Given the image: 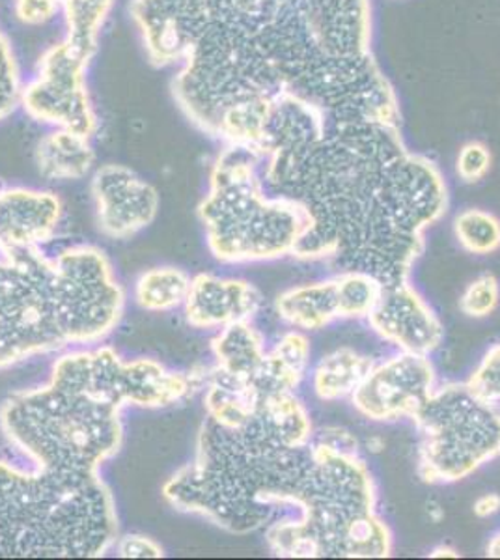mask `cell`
Instances as JSON below:
<instances>
[{
  "instance_id": "obj_1",
  "label": "cell",
  "mask_w": 500,
  "mask_h": 560,
  "mask_svg": "<svg viewBox=\"0 0 500 560\" xmlns=\"http://www.w3.org/2000/svg\"><path fill=\"white\" fill-rule=\"evenodd\" d=\"M204 377L153 359L124 361L108 346L68 351L44 385L0 406V430L34 467L94 477L120 451L124 409L171 408L204 387Z\"/></svg>"
},
{
  "instance_id": "obj_2",
  "label": "cell",
  "mask_w": 500,
  "mask_h": 560,
  "mask_svg": "<svg viewBox=\"0 0 500 560\" xmlns=\"http://www.w3.org/2000/svg\"><path fill=\"white\" fill-rule=\"evenodd\" d=\"M126 292L102 248L42 247L0 255V369L102 342L120 324Z\"/></svg>"
},
{
  "instance_id": "obj_3",
  "label": "cell",
  "mask_w": 500,
  "mask_h": 560,
  "mask_svg": "<svg viewBox=\"0 0 500 560\" xmlns=\"http://www.w3.org/2000/svg\"><path fill=\"white\" fill-rule=\"evenodd\" d=\"M311 465V446L292 451L269 440L253 420L240 430L204 420L197 453L163 486L182 512L245 535L269 527L280 510H295Z\"/></svg>"
},
{
  "instance_id": "obj_4",
  "label": "cell",
  "mask_w": 500,
  "mask_h": 560,
  "mask_svg": "<svg viewBox=\"0 0 500 560\" xmlns=\"http://www.w3.org/2000/svg\"><path fill=\"white\" fill-rule=\"evenodd\" d=\"M118 538L102 475L25 469L0 459V559H95Z\"/></svg>"
},
{
  "instance_id": "obj_5",
  "label": "cell",
  "mask_w": 500,
  "mask_h": 560,
  "mask_svg": "<svg viewBox=\"0 0 500 560\" xmlns=\"http://www.w3.org/2000/svg\"><path fill=\"white\" fill-rule=\"evenodd\" d=\"M198 217L211 255L222 264L293 256L314 226L301 202L267 191L260 155L240 147H222L217 155Z\"/></svg>"
},
{
  "instance_id": "obj_6",
  "label": "cell",
  "mask_w": 500,
  "mask_h": 560,
  "mask_svg": "<svg viewBox=\"0 0 500 560\" xmlns=\"http://www.w3.org/2000/svg\"><path fill=\"white\" fill-rule=\"evenodd\" d=\"M377 490L359 453L311 443V465L299 491L298 516L266 528L272 553L298 559L340 557L344 536L357 517L375 512Z\"/></svg>"
},
{
  "instance_id": "obj_7",
  "label": "cell",
  "mask_w": 500,
  "mask_h": 560,
  "mask_svg": "<svg viewBox=\"0 0 500 560\" xmlns=\"http://www.w3.org/2000/svg\"><path fill=\"white\" fill-rule=\"evenodd\" d=\"M411 420L426 485H454L500 456V406L481 400L467 383L433 388Z\"/></svg>"
},
{
  "instance_id": "obj_8",
  "label": "cell",
  "mask_w": 500,
  "mask_h": 560,
  "mask_svg": "<svg viewBox=\"0 0 500 560\" xmlns=\"http://www.w3.org/2000/svg\"><path fill=\"white\" fill-rule=\"evenodd\" d=\"M90 62L92 58L63 38L49 45L21 90L23 113L47 128L94 137L100 116L89 86Z\"/></svg>"
},
{
  "instance_id": "obj_9",
  "label": "cell",
  "mask_w": 500,
  "mask_h": 560,
  "mask_svg": "<svg viewBox=\"0 0 500 560\" xmlns=\"http://www.w3.org/2000/svg\"><path fill=\"white\" fill-rule=\"evenodd\" d=\"M230 7L232 0H131L129 15L150 62L177 68Z\"/></svg>"
},
{
  "instance_id": "obj_10",
  "label": "cell",
  "mask_w": 500,
  "mask_h": 560,
  "mask_svg": "<svg viewBox=\"0 0 500 560\" xmlns=\"http://www.w3.org/2000/svg\"><path fill=\"white\" fill-rule=\"evenodd\" d=\"M438 387L430 357L398 351L374 363L351 396L359 413L374 422L412 419Z\"/></svg>"
},
{
  "instance_id": "obj_11",
  "label": "cell",
  "mask_w": 500,
  "mask_h": 560,
  "mask_svg": "<svg viewBox=\"0 0 500 560\" xmlns=\"http://www.w3.org/2000/svg\"><path fill=\"white\" fill-rule=\"evenodd\" d=\"M95 219L103 236L129 240L155 221L161 198L155 187L124 165H102L92 174Z\"/></svg>"
},
{
  "instance_id": "obj_12",
  "label": "cell",
  "mask_w": 500,
  "mask_h": 560,
  "mask_svg": "<svg viewBox=\"0 0 500 560\" xmlns=\"http://www.w3.org/2000/svg\"><path fill=\"white\" fill-rule=\"evenodd\" d=\"M368 324L398 351L430 357L444 338V327L430 303L409 280L385 284Z\"/></svg>"
},
{
  "instance_id": "obj_13",
  "label": "cell",
  "mask_w": 500,
  "mask_h": 560,
  "mask_svg": "<svg viewBox=\"0 0 500 560\" xmlns=\"http://www.w3.org/2000/svg\"><path fill=\"white\" fill-rule=\"evenodd\" d=\"M62 213V200L53 191L0 187V255L51 242Z\"/></svg>"
},
{
  "instance_id": "obj_14",
  "label": "cell",
  "mask_w": 500,
  "mask_h": 560,
  "mask_svg": "<svg viewBox=\"0 0 500 560\" xmlns=\"http://www.w3.org/2000/svg\"><path fill=\"white\" fill-rule=\"evenodd\" d=\"M185 318L197 329H222L237 322H253L261 293L243 279L200 273L190 279Z\"/></svg>"
},
{
  "instance_id": "obj_15",
  "label": "cell",
  "mask_w": 500,
  "mask_h": 560,
  "mask_svg": "<svg viewBox=\"0 0 500 560\" xmlns=\"http://www.w3.org/2000/svg\"><path fill=\"white\" fill-rule=\"evenodd\" d=\"M34 161L38 173L51 182H77L94 173L92 137L70 129H51L39 139Z\"/></svg>"
},
{
  "instance_id": "obj_16",
  "label": "cell",
  "mask_w": 500,
  "mask_h": 560,
  "mask_svg": "<svg viewBox=\"0 0 500 560\" xmlns=\"http://www.w3.org/2000/svg\"><path fill=\"white\" fill-rule=\"evenodd\" d=\"M204 408L211 422L229 430L247 427L260 408V395L248 380L211 369L204 380Z\"/></svg>"
},
{
  "instance_id": "obj_17",
  "label": "cell",
  "mask_w": 500,
  "mask_h": 560,
  "mask_svg": "<svg viewBox=\"0 0 500 560\" xmlns=\"http://www.w3.org/2000/svg\"><path fill=\"white\" fill-rule=\"evenodd\" d=\"M279 318L298 331H319L338 316L335 279L290 288L275 301Z\"/></svg>"
},
{
  "instance_id": "obj_18",
  "label": "cell",
  "mask_w": 500,
  "mask_h": 560,
  "mask_svg": "<svg viewBox=\"0 0 500 560\" xmlns=\"http://www.w3.org/2000/svg\"><path fill=\"white\" fill-rule=\"evenodd\" d=\"M253 422L269 440L292 451L309 448L316 435L311 413L295 393L264 398Z\"/></svg>"
},
{
  "instance_id": "obj_19",
  "label": "cell",
  "mask_w": 500,
  "mask_h": 560,
  "mask_svg": "<svg viewBox=\"0 0 500 560\" xmlns=\"http://www.w3.org/2000/svg\"><path fill=\"white\" fill-rule=\"evenodd\" d=\"M374 363L372 357L362 355L353 348L330 351L312 370L314 395L324 401H338L353 396Z\"/></svg>"
},
{
  "instance_id": "obj_20",
  "label": "cell",
  "mask_w": 500,
  "mask_h": 560,
  "mask_svg": "<svg viewBox=\"0 0 500 560\" xmlns=\"http://www.w3.org/2000/svg\"><path fill=\"white\" fill-rule=\"evenodd\" d=\"M216 366L230 376L251 380L261 359L266 357V342L251 322L226 325L211 340Z\"/></svg>"
},
{
  "instance_id": "obj_21",
  "label": "cell",
  "mask_w": 500,
  "mask_h": 560,
  "mask_svg": "<svg viewBox=\"0 0 500 560\" xmlns=\"http://www.w3.org/2000/svg\"><path fill=\"white\" fill-rule=\"evenodd\" d=\"M115 8L116 0H62L63 39L77 51L94 58Z\"/></svg>"
},
{
  "instance_id": "obj_22",
  "label": "cell",
  "mask_w": 500,
  "mask_h": 560,
  "mask_svg": "<svg viewBox=\"0 0 500 560\" xmlns=\"http://www.w3.org/2000/svg\"><path fill=\"white\" fill-rule=\"evenodd\" d=\"M190 277L184 269L163 266L148 269L135 284V301L148 313H171L185 305Z\"/></svg>"
},
{
  "instance_id": "obj_23",
  "label": "cell",
  "mask_w": 500,
  "mask_h": 560,
  "mask_svg": "<svg viewBox=\"0 0 500 560\" xmlns=\"http://www.w3.org/2000/svg\"><path fill=\"white\" fill-rule=\"evenodd\" d=\"M333 279L340 319L368 318L385 288L383 280L362 269H346Z\"/></svg>"
},
{
  "instance_id": "obj_24",
  "label": "cell",
  "mask_w": 500,
  "mask_h": 560,
  "mask_svg": "<svg viewBox=\"0 0 500 560\" xmlns=\"http://www.w3.org/2000/svg\"><path fill=\"white\" fill-rule=\"evenodd\" d=\"M393 533L375 512L357 517L344 536L340 557L346 559H385L393 553Z\"/></svg>"
},
{
  "instance_id": "obj_25",
  "label": "cell",
  "mask_w": 500,
  "mask_h": 560,
  "mask_svg": "<svg viewBox=\"0 0 500 560\" xmlns=\"http://www.w3.org/2000/svg\"><path fill=\"white\" fill-rule=\"evenodd\" d=\"M454 236L467 253L491 255L500 248V219L478 208L463 210L454 219Z\"/></svg>"
},
{
  "instance_id": "obj_26",
  "label": "cell",
  "mask_w": 500,
  "mask_h": 560,
  "mask_svg": "<svg viewBox=\"0 0 500 560\" xmlns=\"http://www.w3.org/2000/svg\"><path fill=\"white\" fill-rule=\"evenodd\" d=\"M25 79L12 42L0 31V121L20 108L21 90Z\"/></svg>"
},
{
  "instance_id": "obj_27",
  "label": "cell",
  "mask_w": 500,
  "mask_h": 560,
  "mask_svg": "<svg viewBox=\"0 0 500 560\" xmlns=\"http://www.w3.org/2000/svg\"><path fill=\"white\" fill-rule=\"evenodd\" d=\"M500 303V282L493 273H481L465 288L460 308L470 318H488Z\"/></svg>"
},
{
  "instance_id": "obj_28",
  "label": "cell",
  "mask_w": 500,
  "mask_h": 560,
  "mask_svg": "<svg viewBox=\"0 0 500 560\" xmlns=\"http://www.w3.org/2000/svg\"><path fill=\"white\" fill-rule=\"evenodd\" d=\"M470 390L481 400L500 406V345L489 348L467 380Z\"/></svg>"
},
{
  "instance_id": "obj_29",
  "label": "cell",
  "mask_w": 500,
  "mask_h": 560,
  "mask_svg": "<svg viewBox=\"0 0 500 560\" xmlns=\"http://www.w3.org/2000/svg\"><path fill=\"white\" fill-rule=\"evenodd\" d=\"M493 165V155L488 144L480 140L465 142L456 155L457 178L465 184H478L488 176Z\"/></svg>"
},
{
  "instance_id": "obj_30",
  "label": "cell",
  "mask_w": 500,
  "mask_h": 560,
  "mask_svg": "<svg viewBox=\"0 0 500 560\" xmlns=\"http://www.w3.org/2000/svg\"><path fill=\"white\" fill-rule=\"evenodd\" d=\"M13 15L23 26H45L62 15V0H13Z\"/></svg>"
},
{
  "instance_id": "obj_31",
  "label": "cell",
  "mask_w": 500,
  "mask_h": 560,
  "mask_svg": "<svg viewBox=\"0 0 500 560\" xmlns=\"http://www.w3.org/2000/svg\"><path fill=\"white\" fill-rule=\"evenodd\" d=\"M116 553L121 559H159L165 551L158 541L142 535L124 536L116 544Z\"/></svg>"
},
{
  "instance_id": "obj_32",
  "label": "cell",
  "mask_w": 500,
  "mask_h": 560,
  "mask_svg": "<svg viewBox=\"0 0 500 560\" xmlns=\"http://www.w3.org/2000/svg\"><path fill=\"white\" fill-rule=\"evenodd\" d=\"M473 510H475V516L480 517V520H488V517H493L495 514H499V493H486V495L478 497Z\"/></svg>"
},
{
  "instance_id": "obj_33",
  "label": "cell",
  "mask_w": 500,
  "mask_h": 560,
  "mask_svg": "<svg viewBox=\"0 0 500 560\" xmlns=\"http://www.w3.org/2000/svg\"><path fill=\"white\" fill-rule=\"evenodd\" d=\"M431 559H457L460 553H457L456 549L450 548V546H438V548L431 549L430 553Z\"/></svg>"
},
{
  "instance_id": "obj_34",
  "label": "cell",
  "mask_w": 500,
  "mask_h": 560,
  "mask_svg": "<svg viewBox=\"0 0 500 560\" xmlns=\"http://www.w3.org/2000/svg\"><path fill=\"white\" fill-rule=\"evenodd\" d=\"M428 514L433 522H441L444 517V510L438 503H428Z\"/></svg>"
},
{
  "instance_id": "obj_35",
  "label": "cell",
  "mask_w": 500,
  "mask_h": 560,
  "mask_svg": "<svg viewBox=\"0 0 500 560\" xmlns=\"http://www.w3.org/2000/svg\"><path fill=\"white\" fill-rule=\"evenodd\" d=\"M488 557L500 559V533L493 536V540L489 541Z\"/></svg>"
}]
</instances>
